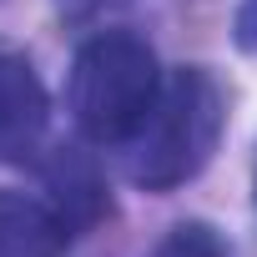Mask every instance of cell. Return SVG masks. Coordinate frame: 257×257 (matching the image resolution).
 <instances>
[{"instance_id":"cell-1","label":"cell","mask_w":257,"mask_h":257,"mask_svg":"<svg viewBox=\"0 0 257 257\" xmlns=\"http://www.w3.org/2000/svg\"><path fill=\"white\" fill-rule=\"evenodd\" d=\"M222 126H227V96L212 71L182 66V71L162 76L137 132L116 147L126 182H137L142 192H172V187L192 182L212 162Z\"/></svg>"},{"instance_id":"cell-2","label":"cell","mask_w":257,"mask_h":257,"mask_svg":"<svg viewBox=\"0 0 257 257\" xmlns=\"http://www.w3.org/2000/svg\"><path fill=\"white\" fill-rule=\"evenodd\" d=\"M162 86L157 56L147 41L126 31H101L91 36L66 76V106L81 126V137L96 147H121L147 116L152 96Z\"/></svg>"},{"instance_id":"cell-3","label":"cell","mask_w":257,"mask_h":257,"mask_svg":"<svg viewBox=\"0 0 257 257\" xmlns=\"http://www.w3.org/2000/svg\"><path fill=\"white\" fill-rule=\"evenodd\" d=\"M51 121V101L41 76L31 71L26 56L0 51V162H26L36 157Z\"/></svg>"},{"instance_id":"cell-4","label":"cell","mask_w":257,"mask_h":257,"mask_svg":"<svg viewBox=\"0 0 257 257\" xmlns=\"http://www.w3.org/2000/svg\"><path fill=\"white\" fill-rule=\"evenodd\" d=\"M41 177H46V192H51L46 202L61 212V222L71 227V237L86 232V227L106 212V182H101L96 162H91L81 147H56Z\"/></svg>"},{"instance_id":"cell-5","label":"cell","mask_w":257,"mask_h":257,"mask_svg":"<svg viewBox=\"0 0 257 257\" xmlns=\"http://www.w3.org/2000/svg\"><path fill=\"white\" fill-rule=\"evenodd\" d=\"M71 227L46 197L0 192V257H61Z\"/></svg>"},{"instance_id":"cell-6","label":"cell","mask_w":257,"mask_h":257,"mask_svg":"<svg viewBox=\"0 0 257 257\" xmlns=\"http://www.w3.org/2000/svg\"><path fill=\"white\" fill-rule=\"evenodd\" d=\"M152 257H232V247H227L222 232L207 227V222H177V227L152 247Z\"/></svg>"},{"instance_id":"cell-7","label":"cell","mask_w":257,"mask_h":257,"mask_svg":"<svg viewBox=\"0 0 257 257\" xmlns=\"http://www.w3.org/2000/svg\"><path fill=\"white\" fill-rule=\"evenodd\" d=\"M116 6H126V0H56V11L66 21H96L101 11H116Z\"/></svg>"},{"instance_id":"cell-8","label":"cell","mask_w":257,"mask_h":257,"mask_svg":"<svg viewBox=\"0 0 257 257\" xmlns=\"http://www.w3.org/2000/svg\"><path fill=\"white\" fill-rule=\"evenodd\" d=\"M237 46L257 51V0H242L237 6Z\"/></svg>"}]
</instances>
